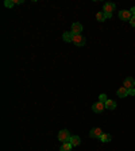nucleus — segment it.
<instances>
[{
	"instance_id": "nucleus-1",
	"label": "nucleus",
	"mask_w": 135,
	"mask_h": 151,
	"mask_svg": "<svg viewBox=\"0 0 135 151\" xmlns=\"http://www.w3.org/2000/svg\"><path fill=\"white\" fill-rule=\"evenodd\" d=\"M72 32V31H70ZM73 34V32H72ZM85 36L82 35V34H73L72 36V43H74L76 46H84L85 44Z\"/></svg>"
},
{
	"instance_id": "nucleus-2",
	"label": "nucleus",
	"mask_w": 135,
	"mask_h": 151,
	"mask_svg": "<svg viewBox=\"0 0 135 151\" xmlns=\"http://www.w3.org/2000/svg\"><path fill=\"white\" fill-rule=\"evenodd\" d=\"M69 139H70V132L68 129H61L58 132V140H61L62 143L69 142Z\"/></svg>"
},
{
	"instance_id": "nucleus-3",
	"label": "nucleus",
	"mask_w": 135,
	"mask_h": 151,
	"mask_svg": "<svg viewBox=\"0 0 135 151\" xmlns=\"http://www.w3.org/2000/svg\"><path fill=\"white\" fill-rule=\"evenodd\" d=\"M115 8H116V5L113 4V3H105L103 7V12L107 13V15H112V12L115 11Z\"/></svg>"
},
{
	"instance_id": "nucleus-4",
	"label": "nucleus",
	"mask_w": 135,
	"mask_h": 151,
	"mask_svg": "<svg viewBox=\"0 0 135 151\" xmlns=\"http://www.w3.org/2000/svg\"><path fill=\"white\" fill-rule=\"evenodd\" d=\"M105 109V104H103V102H95L93 105H92V111L95 112V113H101V112Z\"/></svg>"
},
{
	"instance_id": "nucleus-5",
	"label": "nucleus",
	"mask_w": 135,
	"mask_h": 151,
	"mask_svg": "<svg viewBox=\"0 0 135 151\" xmlns=\"http://www.w3.org/2000/svg\"><path fill=\"white\" fill-rule=\"evenodd\" d=\"M119 18L122 19V20H128L130 22V19L132 18V15H131L130 11H127V9H122V11H119Z\"/></svg>"
},
{
	"instance_id": "nucleus-6",
	"label": "nucleus",
	"mask_w": 135,
	"mask_h": 151,
	"mask_svg": "<svg viewBox=\"0 0 135 151\" xmlns=\"http://www.w3.org/2000/svg\"><path fill=\"white\" fill-rule=\"evenodd\" d=\"M123 86H124L126 89H134L135 80L132 78V77H127L126 80H124V82H123Z\"/></svg>"
},
{
	"instance_id": "nucleus-7",
	"label": "nucleus",
	"mask_w": 135,
	"mask_h": 151,
	"mask_svg": "<svg viewBox=\"0 0 135 151\" xmlns=\"http://www.w3.org/2000/svg\"><path fill=\"white\" fill-rule=\"evenodd\" d=\"M103 129L101 128H92L90 129V132H89V136L90 138H100V136H101V135H103Z\"/></svg>"
},
{
	"instance_id": "nucleus-8",
	"label": "nucleus",
	"mask_w": 135,
	"mask_h": 151,
	"mask_svg": "<svg viewBox=\"0 0 135 151\" xmlns=\"http://www.w3.org/2000/svg\"><path fill=\"white\" fill-rule=\"evenodd\" d=\"M72 32L73 34H81V32H82V24L78 23V22L73 23L72 24Z\"/></svg>"
},
{
	"instance_id": "nucleus-9",
	"label": "nucleus",
	"mask_w": 135,
	"mask_h": 151,
	"mask_svg": "<svg viewBox=\"0 0 135 151\" xmlns=\"http://www.w3.org/2000/svg\"><path fill=\"white\" fill-rule=\"evenodd\" d=\"M69 143H70L73 147H74V146H78V144L81 143L80 136H77V135H74V136H70V139H69Z\"/></svg>"
},
{
	"instance_id": "nucleus-10",
	"label": "nucleus",
	"mask_w": 135,
	"mask_h": 151,
	"mask_svg": "<svg viewBox=\"0 0 135 151\" xmlns=\"http://www.w3.org/2000/svg\"><path fill=\"white\" fill-rule=\"evenodd\" d=\"M117 96H119V97H127V96H128V89H126L124 88V86H122V88H119L117 89Z\"/></svg>"
},
{
	"instance_id": "nucleus-11",
	"label": "nucleus",
	"mask_w": 135,
	"mask_h": 151,
	"mask_svg": "<svg viewBox=\"0 0 135 151\" xmlns=\"http://www.w3.org/2000/svg\"><path fill=\"white\" fill-rule=\"evenodd\" d=\"M72 144L69 142H65L62 143V146H61V148H59V151H72Z\"/></svg>"
},
{
	"instance_id": "nucleus-12",
	"label": "nucleus",
	"mask_w": 135,
	"mask_h": 151,
	"mask_svg": "<svg viewBox=\"0 0 135 151\" xmlns=\"http://www.w3.org/2000/svg\"><path fill=\"white\" fill-rule=\"evenodd\" d=\"M105 108H107V109H115V108H116V101L108 100V101L105 102Z\"/></svg>"
},
{
	"instance_id": "nucleus-13",
	"label": "nucleus",
	"mask_w": 135,
	"mask_h": 151,
	"mask_svg": "<svg viewBox=\"0 0 135 151\" xmlns=\"http://www.w3.org/2000/svg\"><path fill=\"white\" fill-rule=\"evenodd\" d=\"M111 135H109V133H103V135H101V136H100V140H101V142L103 143H108V142H111Z\"/></svg>"
},
{
	"instance_id": "nucleus-14",
	"label": "nucleus",
	"mask_w": 135,
	"mask_h": 151,
	"mask_svg": "<svg viewBox=\"0 0 135 151\" xmlns=\"http://www.w3.org/2000/svg\"><path fill=\"white\" fill-rule=\"evenodd\" d=\"M72 36H73L72 32H63V34H62V39L65 40V42H72Z\"/></svg>"
},
{
	"instance_id": "nucleus-15",
	"label": "nucleus",
	"mask_w": 135,
	"mask_h": 151,
	"mask_svg": "<svg viewBox=\"0 0 135 151\" xmlns=\"http://www.w3.org/2000/svg\"><path fill=\"white\" fill-rule=\"evenodd\" d=\"M96 19H97L99 22H105L107 16H105V13H104V12H99L97 15H96Z\"/></svg>"
},
{
	"instance_id": "nucleus-16",
	"label": "nucleus",
	"mask_w": 135,
	"mask_h": 151,
	"mask_svg": "<svg viewBox=\"0 0 135 151\" xmlns=\"http://www.w3.org/2000/svg\"><path fill=\"white\" fill-rule=\"evenodd\" d=\"M4 5L7 7V8H11V7H14V5H15V1H14V0H5Z\"/></svg>"
},
{
	"instance_id": "nucleus-17",
	"label": "nucleus",
	"mask_w": 135,
	"mask_h": 151,
	"mask_svg": "<svg viewBox=\"0 0 135 151\" xmlns=\"http://www.w3.org/2000/svg\"><path fill=\"white\" fill-rule=\"evenodd\" d=\"M99 101H100V102H103V104H105V102L108 101L107 96H105V94H104V93H101V94H100V96H99Z\"/></svg>"
},
{
	"instance_id": "nucleus-18",
	"label": "nucleus",
	"mask_w": 135,
	"mask_h": 151,
	"mask_svg": "<svg viewBox=\"0 0 135 151\" xmlns=\"http://www.w3.org/2000/svg\"><path fill=\"white\" fill-rule=\"evenodd\" d=\"M128 96H135V89H128Z\"/></svg>"
},
{
	"instance_id": "nucleus-19",
	"label": "nucleus",
	"mask_w": 135,
	"mask_h": 151,
	"mask_svg": "<svg viewBox=\"0 0 135 151\" xmlns=\"http://www.w3.org/2000/svg\"><path fill=\"white\" fill-rule=\"evenodd\" d=\"M130 24H131L132 27H135V16H132V18L130 19Z\"/></svg>"
},
{
	"instance_id": "nucleus-20",
	"label": "nucleus",
	"mask_w": 135,
	"mask_h": 151,
	"mask_svg": "<svg viewBox=\"0 0 135 151\" xmlns=\"http://www.w3.org/2000/svg\"><path fill=\"white\" fill-rule=\"evenodd\" d=\"M130 12H131V15H132V16H135V7H132V8L130 9Z\"/></svg>"
},
{
	"instance_id": "nucleus-21",
	"label": "nucleus",
	"mask_w": 135,
	"mask_h": 151,
	"mask_svg": "<svg viewBox=\"0 0 135 151\" xmlns=\"http://www.w3.org/2000/svg\"><path fill=\"white\" fill-rule=\"evenodd\" d=\"M15 1V4H22L23 3V0H14Z\"/></svg>"
}]
</instances>
